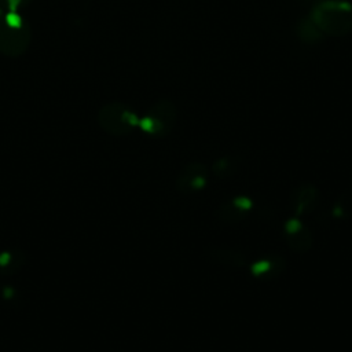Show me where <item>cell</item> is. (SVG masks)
Segmentation results:
<instances>
[{
  "mask_svg": "<svg viewBox=\"0 0 352 352\" xmlns=\"http://www.w3.org/2000/svg\"><path fill=\"white\" fill-rule=\"evenodd\" d=\"M32 43V28L19 12L0 18V54L7 58L23 55Z\"/></svg>",
  "mask_w": 352,
  "mask_h": 352,
  "instance_id": "cell-2",
  "label": "cell"
},
{
  "mask_svg": "<svg viewBox=\"0 0 352 352\" xmlns=\"http://www.w3.org/2000/svg\"><path fill=\"white\" fill-rule=\"evenodd\" d=\"M330 214L337 220H348L352 217V190H346L336 198Z\"/></svg>",
  "mask_w": 352,
  "mask_h": 352,
  "instance_id": "cell-12",
  "label": "cell"
},
{
  "mask_svg": "<svg viewBox=\"0 0 352 352\" xmlns=\"http://www.w3.org/2000/svg\"><path fill=\"white\" fill-rule=\"evenodd\" d=\"M140 117L124 102L113 100L103 104L96 116L99 128L111 136H126L139 128Z\"/></svg>",
  "mask_w": 352,
  "mask_h": 352,
  "instance_id": "cell-3",
  "label": "cell"
},
{
  "mask_svg": "<svg viewBox=\"0 0 352 352\" xmlns=\"http://www.w3.org/2000/svg\"><path fill=\"white\" fill-rule=\"evenodd\" d=\"M309 19L322 33L344 36L352 32V6L344 0H320Z\"/></svg>",
  "mask_w": 352,
  "mask_h": 352,
  "instance_id": "cell-1",
  "label": "cell"
},
{
  "mask_svg": "<svg viewBox=\"0 0 352 352\" xmlns=\"http://www.w3.org/2000/svg\"><path fill=\"white\" fill-rule=\"evenodd\" d=\"M177 107L170 99H158L139 120V128L151 138L168 136L177 121Z\"/></svg>",
  "mask_w": 352,
  "mask_h": 352,
  "instance_id": "cell-4",
  "label": "cell"
},
{
  "mask_svg": "<svg viewBox=\"0 0 352 352\" xmlns=\"http://www.w3.org/2000/svg\"><path fill=\"white\" fill-rule=\"evenodd\" d=\"M1 11H3V10H1V7H0V18H1Z\"/></svg>",
  "mask_w": 352,
  "mask_h": 352,
  "instance_id": "cell-15",
  "label": "cell"
},
{
  "mask_svg": "<svg viewBox=\"0 0 352 352\" xmlns=\"http://www.w3.org/2000/svg\"><path fill=\"white\" fill-rule=\"evenodd\" d=\"M241 168L242 160L236 155H223L212 165V170L217 179H230L238 173Z\"/></svg>",
  "mask_w": 352,
  "mask_h": 352,
  "instance_id": "cell-11",
  "label": "cell"
},
{
  "mask_svg": "<svg viewBox=\"0 0 352 352\" xmlns=\"http://www.w3.org/2000/svg\"><path fill=\"white\" fill-rule=\"evenodd\" d=\"M253 210V201L248 195H235L220 204L216 209V217L223 224L242 223Z\"/></svg>",
  "mask_w": 352,
  "mask_h": 352,
  "instance_id": "cell-7",
  "label": "cell"
},
{
  "mask_svg": "<svg viewBox=\"0 0 352 352\" xmlns=\"http://www.w3.org/2000/svg\"><path fill=\"white\" fill-rule=\"evenodd\" d=\"M283 235L289 249L298 254L307 253L314 245V234L311 228L297 216L286 220L283 224Z\"/></svg>",
  "mask_w": 352,
  "mask_h": 352,
  "instance_id": "cell-6",
  "label": "cell"
},
{
  "mask_svg": "<svg viewBox=\"0 0 352 352\" xmlns=\"http://www.w3.org/2000/svg\"><path fill=\"white\" fill-rule=\"evenodd\" d=\"M33 0H0V7L7 12H19L22 8L28 7Z\"/></svg>",
  "mask_w": 352,
  "mask_h": 352,
  "instance_id": "cell-14",
  "label": "cell"
},
{
  "mask_svg": "<svg viewBox=\"0 0 352 352\" xmlns=\"http://www.w3.org/2000/svg\"><path fill=\"white\" fill-rule=\"evenodd\" d=\"M23 264V254L19 250H7L0 253V275H12Z\"/></svg>",
  "mask_w": 352,
  "mask_h": 352,
  "instance_id": "cell-13",
  "label": "cell"
},
{
  "mask_svg": "<svg viewBox=\"0 0 352 352\" xmlns=\"http://www.w3.org/2000/svg\"><path fill=\"white\" fill-rule=\"evenodd\" d=\"M320 202V192L318 187L312 183L298 184L290 195V208L294 216L301 217L315 212Z\"/></svg>",
  "mask_w": 352,
  "mask_h": 352,
  "instance_id": "cell-8",
  "label": "cell"
},
{
  "mask_svg": "<svg viewBox=\"0 0 352 352\" xmlns=\"http://www.w3.org/2000/svg\"><path fill=\"white\" fill-rule=\"evenodd\" d=\"M209 170L205 164L194 161L187 164L176 176L175 188L180 194H194L204 190L208 184Z\"/></svg>",
  "mask_w": 352,
  "mask_h": 352,
  "instance_id": "cell-5",
  "label": "cell"
},
{
  "mask_svg": "<svg viewBox=\"0 0 352 352\" xmlns=\"http://www.w3.org/2000/svg\"><path fill=\"white\" fill-rule=\"evenodd\" d=\"M208 261L232 270H239L249 265V254L238 248L230 246H208L204 250Z\"/></svg>",
  "mask_w": 352,
  "mask_h": 352,
  "instance_id": "cell-9",
  "label": "cell"
},
{
  "mask_svg": "<svg viewBox=\"0 0 352 352\" xmlns=\"http://www.w3.org/2000/svg\"><path fill=\"white\" fill-rule=\"evenodd\" d=\"M252 276L258 280H272L286 270V260L279 254H265L249 265Z\"/></svg>",
  "mask_w": 352,
  "mask_h": 352,
  "instance_id": "cell-10",
  "label": "cell"
}]
</instances>
